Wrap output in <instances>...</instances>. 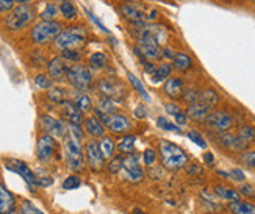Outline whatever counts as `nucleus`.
I'll return each mask as SVG.
<instances>
[{
  "mask_svg": "<svg viewBox=\"0 0 255 214\" xmlns=\"http://www.w3.org/2000/svg\"><path fill=\"white\" fill-rule=\"evenodd\" d=\"M82 138L83 131L77 123H69L68 134L64 136V158L66 164L74 172L83 171L85 160H83V149H82Z\"/></svg>",
  "mask_w": 255,
  "mask_h": 214,
  "instance_id": "1",
  "label": "nucleus"
},
{
  "mask_svg": "<svg viewBox=\"0 0 255 214\" xmlns=\"http://www.w3.org/2000/svg\"><path fill=\"white\" fill-rule=\"evenodd\" d=\"M160 156L163 167L168 169V171H180L190 163V158L183 152V149L169 141L160 142Z\"/></svg>",
  "mask_w": 255,
  "mask_h": 214,
  "instance_id": "2",
  "label": "nucleus"
},
{
  "mask_svg": "<svg viewBox=\"0 0 255 214\" xmlns=\"http://www.w3.org/2000/svg\"><path fill=\"white\" fill-rule=\"evenodd\" d=\"M86 31L82 27H72L61 31L60 35L55 38V47L60 52L61 50H68V49H79L80 46L86 42Z\"/></svg>",
  "mask_w": 255,
  "mask_h": 214,
  "instance_id": "3",
  "label": "nucleus"
},
{
  "mask_svg": "<svg viewBox=\"0 0 255 214\" xmlns=\"http://www.w3.org/2000/svg\"><path fill=\"white\" fill-rule=\"evenodd\" d=\"M36 17L35 8L28 5H19L9 11V14L5 20V24L9 30H22L28 27Z\"/></svg>",
  "mask_w": 255,
  "mask_h": 214,
  "instance_id": "4",
  "label": "nucleus"
},
{
  "mask_svg": "<svg viewBox=\"0 0 255 214\" xmlns=\"http://www.w3.org/2000/svg\"><path fill=\"white\" fill-rule=\"evenodd\" d=\"M61 33V25L55 20H41L30 30V38L36 44H47L52 39L55 41Z\"/></svg>",
  "mask_w": 255,
  "mask_h": 214,
  "instance_id": "5",
  "label": "nucleus"
},
{
  "mask_svg": "<svg viewBox=\"0 0 255 214\" xmlns=\"http://www.w3.org/2000/svg\"><path fill=\"white\" fill-rule=\"evenodd\" d=\"M68 80L79 91H88L93 85V72L90 67L83 64H74L69 67Z\"/></svg>",
  "mask_w": 255,
  "mask_h": 214,
  "instance_id": "6",
  "label": "nucleus"
},
{
  "mask_svg": "<svg viewBox=\"0 0 255 214\" xmlns=\"http://www.w3.org/2000/svg\"><path fill=\"white\" fill-rule=\"evenodd\" d=\"M97 119L115 134H126L131 128L130 120L124 114H119V112H113V114H102V116H97Z\"/></svg>",
  "mask_w": 255,
  "mask_h": 214,
  "instance_id": "7",
  "label": "nucleus"
},
{
  "mask_svg": "<svg viewBox=\"0 0 255 214\" xmlns=\"http://www.w3.org/2000/svg\"><path fill=\"white\" fill-rule=\"evenodd\" d=\"M204 122L207 123V127H210V128L218 131V133H226L235 125V119L232 117L227 111H213V112H210Z\"/></svg>",
  "mask_w": 255,
  "mask_h": 214,
  "instance_id": "8",
  "label": "nucleus"
},
{
  "mask_svg": "<svg viewBox=\"0 0 255 214\" xmlns=\"http://www.w3.org/2000/svg\"><path fill=\"white\" fill-rule=\"evenodd\" d=\"M5 166H6V169H9V171L19 174L22 178H24V182L27 183V186L30 188L31 193H35L36 188H38V178L35 177V174L31 172V169L24 161H20V160H8Z\"/></svg>",
  "mask_w": 255,
  "mask_h": 214,
  "instance_id": "9",
  "label": "nucleus"
},
{
  "mask_svg": "<svg viewBox=\"0 0 255 214\" xmlns=\"http://www.w3.org/2000/svg\"><path fill=\"white\" fill-rule=\"evenodd\" d=\"M136 53L144 56L146 60L155 61L158 60V56H161V49H160V42H157L152 38H139L136 42Z\"/></svg>",
  "mask_w": 255,
  "mask_h": 214,
  "instance_id": "10",
  "label": "nucleus"
},
{
  "mask_svg": "<svg viewBox=\"0 0 255 214\" xmlns=\"http://www.w3.org/2000/svg\"><path fill=\"white\" fill-rule=\"evenodd\" d=\"M85 156H86V163L91 167V171L99 172L104 167L105 158L101 152V147H99V142L96 141H90L85 145Z\"/></svg>",
  "mask_w": 255,
  "mask_h": 214,
  "instance_id": "11",
  "label": "nucleus"
},
{
  "mask_svg": "<svg viewBox=\"0 0 255 214\" xmlns=\"http://www.w3.org/2000/svg\"><path fill=\"white\" fill-rule=\"evenodd\" d=\"M57 152V141L50 134H42L36 144V156L41 161H49Z\"/></svg>",
  "mask_w": 255,
  "mask_h": 214,
  "instance_id": "12",
  "label": "nucleus"
},
{
  "mask_svg": "<svg viewBox=\"0 0 255 214\" xmlns=\"http://www.w3.org/2000/svg\"><path fill=\"white\" fill-rule=\"evenodd\" d=\"M41 128L46 131V134H50L53 138H64L68 133V127H64V123L55 117L50 116H42L39 119Z\"/></svg>",
  "mask_w": 255,
  "mask_h": 214,
  "instance_id": "13",
  "label": "nucleus"
},
{
  "mask_svg": "<svg viewBox=\"0 0 255 214\" xmlns=\"http://www.w3.org/2000/svg\"><path fill=\"white\" fill-rule=\"evenodd\" d=\"M123 171L126 174V178H128L130 182H139V180L144 177V172L141 166L138 164V158L135 155H127L124 158V167Z\"/></svg>",
  "mask_w": 255,
  "mask_h": 214,
  "instance_id": "14",
  "label": "nucleus"
},
{
  "mask_svg": "<svg viewBox=\"0 0 255 214\" xmlns=\"http://www.w3.org/2000/svg\"><path fill=\"white\" fill-rule=\"evenodd\" d=\"M47 71H49V75L53 78V80H61V78L68 77V72H69V66H68V61L61 56H55L52 58L47 64Z\"/></svg>",
  "mask_w": 255,
  "mask_h": 214,
  "instance_id": "15",
  "label": "nucleus"
},
{
  "mask_svg": "<svg viewBox=\"0 0 255 214\" xmlns=\"http://www.w3.org/2000/svg\"><path fill=\"white\" fill-rule=\"evenodd\" d=\"M219 142L224 149L232 150V152H245L249 147V145L243 142L237 134H232L229 131L219 133Z\"/></svg>",
  "mask_w": 255,
  "mask_h": 214,
  "instance_id": "16",
  "label": "nucleus"
},
{
  "mask_svg": "<svg viewBox=\"0 0 255 214\" xmlns=\"http://www.w3.org/2000/svg\"><path fill=\"white\" fill-rule=\"evenodd\" d=\"M99 91L104 94V97H108L112 100H119L124 96V88L113 80H102L99 82Z\"/></svg>",
  "mask_w": 255,
  "mask_h": 214,
  "instance_id": "17",
  "label": "nucleus"
},
{
  "mask_svg": "<svg viewBox=\"0 0 255 214\" xmlns=\"http://www.w3.org/2000/svg\"><path fill=\"white\" fill-rule=\"evenodd\" d=\"M121 13H123V16L133 25H139V24H144V22H147L146 13L130 3H126L121 6Z\"/></svg>",
  "mask_w": 255,
  "mask_h": 214,
  "instance_id": "18",
  "label": "nucleus"
},
{
  "mask_svg": "<svg viewBox=\"0 0 255 214\" xmlns=\"http://www.w3.org/2000/svg\"><path fill=\"white\" fill-rule=\"evenodd\" d=\"M164 94L177 100V99H182L183 97V93H185V85H183V80L182 78H177V77H171L166 80L164 83Z\"/></svg>",
  "mask_w": 255,
  "mask_h": 214,
  "instance_id": "19",
  "label": "nucleus"
},
{
  "mask_svg": "<svg viewBox=\"0 0 255 214\" xmlns=\"http://www.w3.org/2000/svg\"><path fill=\"white\" fill-rule=\"evenodd\" d=\"M210 112H212V108L208 105H205L204 102H196V104L188 105L186 116L193 119L194 122H204Z\"/></svg>",
  "mask_w": 255,
  "mask_h": 214,
  "instance_id": "20",
  "label": "nucleus"
},
{
  "mask_svg": "<svg viewBox=\"0 0 255 214\" xmlns=\"http://www.w3.org/2000/svg\"><path fill=\"white\" fill-rule=\"evenodd\" d=\"M16 210V199L0 183V214H11Z\"/></svg>",
  "mask_w": 255,
  "mask_h": 214,
  "instance_id": "21",
  "label": "nucleus"
},
{
  "mask_svg": "<svg viewBox=\"0 0 255 214\" xmlns=\"http://www.w3.org/2000/svg\"><path fill=\"white\" fill-rule=\"evenodd\" d=\"M61 107V111H63V114L68 117L69 123H77V125H80V123L83 122V114H82V111L75 107L74 102H69V100H64V102L60 104Z\"/></svg>",
  "mask_w": 255,
  "mask_h": 214,
  "instance_id": "22",
  "label": "nucleus"
},
{
  "mask_svg": "<svg viewBox=\"0 0 255 214\" xmlns=\"http://www.w3.org/2000/svg\"><path fill=\"white\" fill-rule=\"evenodd\" d=\"M85 130L91 138H102L105 133V125L97 117H88L85 120Z\"/></svg>",
  "mask_w": 255,
  "mask_h": 214,
  "instance_id": "23",
  "label": "nucleus"
},
{
  "mask_svg": "<svg viewBox=\"0 0 255 214\" xmlns=\"http://www.w3.org/2000/svg\"><path fill=\"white\" fill-rule=\"evenodd\" d=\"M215 194L221 199V200H226V202H238L241 200V194L240 191L234 189V188H229V186H215Z\"/></svg>",
  "mask_w": 255,
  "mask_h": 214,
  "instance_id": "24",
  "label": "nucleus"
},
{
  "mask_svg": "<svg viewBox=\"0 0 255 214\" xmlns=\"http://www.w3.org/2000/svg\"><path fill=\"white\" fill-rule=\"evenodd\" d=\"M193 66V60L190 58V55H186L185 52H179L175 53L174 60H172V67L180 72H185L188 69H191Z\"/></svg>",
  "mask_w": 255,
  "mask_h": 214,
  "instance_id": "25",
  "label": "nucleus"
},
{
  "mask_svg": "<svg viewBox=\"0 0 255 214\" xmlns=\"http://www.w3.org/2000/svg\"><path fill=\"white\" fill-rule=\"evenodd\" d=\"M229 210L232 214H255V205L251 204V202H230L229 204Z\"/></svg>",
  "mask_w": 255,
  "mask_h": 214,
  "instance_id": "26",
  "label": "nucleus"
},
{
  "mask_svg": "<svg viewBox=\"0 0 255 214\" xmlns=\"http://www.w3.org/2000/svg\"><path fill=\"white\" fill-rule=\"evenodd\" d=\"M99 147H101V152L104 155L105 160H112L115 156V152H116V145L113 142L112 138L108 136H102L101 141H99Z\"/></svg>",
  "mask_w": 255,
  "mask_h": 214,
  "instance_id": "27",
  "label": "nucleus"
},
{
  "mask_svg": "<svg viewBox=\"0 0 255 214\" xmlns=\"http://www.w3.org/2000/svg\"><path fill=\"white\" fill-rule=\"evenodd\" d=\"M135 142H136V136H133V134H126V136L121 139V142L118 144L119 153H126V155L133 153V149H135Z\"/></svg>",
  "mask_w": 255,
  "mask_h": 214,
  "instance_id": "28",
  "label": "nucleus"
},
{
  "mask_svg": "<svg viewBox=\"0 0 255 214\" xmlns=\"http://www.w3.org/2000/svg\"><path fill=\"white\" fill-rule=\"evenodd\" d=\"M201 102H204L210 108H213L221 102V97L215 89H204V91L201 93Z\"/></svg>",
  "mask_w": 255,
  "mask_h": 214,
  "instance_id": "29",
  "label": "nucleus"
},
{
  "mask_svg": "<svg viewBox=\"0 0 255 214\" xmlns=\"http://www.w3.org/2000/svg\"><path fill=\"white\" fill-rule=\"evenodd\" d=\"M237 136L248 145H251V142L255 141V127L252 125H241L237 131Z\"/></svg>",
  "mask_w": 255,
  "mask_h": 214,
  "instance_id": "30",
  "label": "nucleus"
},
{
  "mask_svg": "<svg viewBox=\"0 0 255 214\" xmlns=\"http://www.w3.org/2000/svg\"><path fill=\"white\" fill-rule=\"evenodd\" d=\"M107 64H108V58H107V55L102 52H96L90 56V66H91L93 71H101Z\"/></svg>",
  "mask_w": 255,
  "mask_h": 214,
  "instance_id": "31",
  "label": "nucleus"
},
{
  "mask_svg": "<svg viewBox=\"0 0 255 214\" xmlns=\"http://www.w3.org/2000/svg\"><path fill=\"white\" fill-rule=\"evenodd\" d=\"M171 74H172V66L168 64V63H163L157 67V71H155L153 74V83H160L163 80H168V78H171Z\"/></svg>",
  "mask_w": 255,
  "mask_h": 214,
  "instance_id": "32",
  "label": "nucleus"
},
{
  "mask_svg": "<svg viewBox=\"0 0 255 214\" xmlns=\"http://www.w3.org/2000/svg\"><path fill=\"white\" fill-rule=\"evenodd\" d=\"M60 13L63 14L64 19L72 20L77 17V8L72 3V0H63L61 5H60Z\"/></svg>",
  "mask_w": 255,
  "mask_h": 214,
  "instance_id": "33",
  "label": "nucleus"
},
{
  "mask_svg": "<svg viewBox=\"0 0 255 214\" xmlns=\"http://www.w3.org/2000/svg\"><path fill=\"white\" fill-rule=\"evenodd\" d=\"M115 109H116V105L113 104V100L108 99V97H104L101 100V104L96 107L97 116H101V114H113Z\"/></svg>",
  "mask_w": 255,
  "mask_h": 214,
  "instance_id": "34",
  "label": "nucleus"
},
{
  "mask_svg": "<svg viewBox=\"0 0 255 214\" xmlns=\"http://www.w3.org/2000/svg\"><path fill=\"white\" fill-rule=\"evenodd\" d=\"M127 77H128V80H130V83H131L133 89H136V93H138L144 100H147V102H150V96H149V93L146 91V89H144L142 83L138 80V77H136V75H133L131 72H128V74H127Z\"/></svg>",
  "mask_w": 255,
  "mask_h": 214,
  "instance_id": "35",
  "label": "nucleus"
},
{
  "mask_svg": "<svg viewBox=\"0 0 255 214\" xmlns=\"http://www.w3.org/2000/svg\"><path fill=\"white\" fill-rule=\"evenodd\" d=\"M201 89H197V88H188L185 89V93H183V100L188 104V105H191V104H196V102H201Z\"/></svg>",
  "mask_w": 255,
  "mask_h": 214,
  "instance_id": "36",
  "label": "nucleus"
},
{
  "mask_svg": "<svg viewBox=\"0 0 255 214\" xmlns=\"http://www.w3.org/2000/svg\"><path fill=\"white\" fill-rule=\"evenodd\" d=\"M74 104L75 107L79 108L82 112H88L91 108H93V102H91V99L88 97L86 94H80V96H77L75 100H74Z\"/></svg>",
  "mask_w": 255,
  "mask_h": 214,
  "instance_id": "37",
  "label": "nucleus"
},
{
  "mask_svg": "<svg viewBox=\"0 0 255 214\" xmlns=\"http://www.w3.org/2000/svg\"><path fill=\"white\" fill-rule=\"evenodd\" d=\"M124 167V156L123 155H115L108 163V172L110 174H119Z\"/></svg>",
  "mask_w": 255,
  "mask_h": 214,
  "instance_id": "38",
  "label": "nucleus"
},
{
  "mask_svg": "<svg viewBox=\"0 0 255 214\" xmlns=\"http://www.w3.org/2000/svg\"><path fill=\"white\" fill-rule=\"evenodd\" d=\"M157 125L161 128V130H164V131H171V133H182V128L177 125V123H172V122H169L166 117H158L157 119Z\"/></svg>",
  "mask_w": 255,
  "mask_h": 214,
  "instance_id": "39",
  "label": "nucleus"
},
{
  "mask_svg": "<svg viewBox=\"0 0 255 214\" xmlns=\"http://www.w3.org/2000/svg\"><path fill=\"white\" fill-rule=\"evenodd\" d=\"M58 11H60V8H58L57 5L47 3V5H46V8L42 9V13L39 14V17H41V20H52L55 16L58 14Z\"/></svg>",
  "mask_w": 255,
  "mask_h": 214,
  "instance_id": "40",
  "label": "nucleus"
},
{
  "mask_svg": "<svg viewBox=\"0 0 255 214\" xmlns=\"http://www.w3.org/2000/svg\"><path fill=\"white\" fill-rule=\"evenodd\" d=\"M47 97H49V100H52V102H55V104H61V102H64L66 93H64L63 88H52V89H49Z\"/></svg>",
  "mask_w": 255,
  "mask_h": 214,
  "instance_id": "41",
  "label": "nucleus"
},
{
  "mask_svg": "<svg viewBox=\"0 0 255 214\" xmlns=\"http://www.w3.org/2000/svg\"><path fill=\"white\" fill-rule=\"evenodd\" d=\"M82 185V180L77 177V175H69L68 178L63 182V189L66 191H72V189H77V188H80Z\"/></svg>",
  "mask_w": 255,
  "mask_h": 214,
  "instance_id": "42",
  "label": "nucleus"
},
{
  "mask_svg": "<svg viewBox=\"0 0 255 214\" xmlns=\"http://www.w3.org/2000/svg\"><path fill=\"white\" fill-rule=\"evenodd\" d=\"M188 139H191L196 145H199L201 149H205L207 147V142H205V139H204V136L199 131H196V130H190L188 131Z\"/></svg>",
  "mask_w": 255,
  "mask_h": 214,
  "instance_id": "43",
  "label": "nucleus"
},
{
  "mask_svg": "<svg viewBox=\"0 0 255 214\" xmlns=\"http://www.w3.org/2000/svg\"><path fill=\"white\" fill-rule=\"evenodd\" d=\"M61 58L66 61H80L82 53L77 49H68V50H61Z\"/></svg>",
  "mask_w": 255,
  "mask_h": 214,
  "instance_id": "44",
  "label": "nucleus"
},
{
  "mask_svg": "<svg viewBox=\"0 0 255 214\" xmlns=\"http://www.w3.org/2000/svg\"><path fill=\"white\" fill-rule=\"evenodd\" d=\"M35 85L39 88V89H49L52 88V78L44 75V74H39L35 77Z\"/></svg>",
  "mask_w": 255,
  "mask_h": 214,
  "instance_id": "45",
  "label": "nucleus"
},
{
  "mask_svg": "<svg viewBox=\"0 0 255 214\" xmlns=\"http://www.w3.org/2000/svg\"><path fill=\"white\" fill-rule=\"evenodd\" d=\"M20 211L24 213V214H44L41 210H38V208H36L35 205H33L31 202H28V200H24V202H22Z\"/></svg>",
  "mask_w": 255,
  "mask_h": 214,
  "instance_id": "46",
  "label": "nucleus"
},
{
  "mask_svg": "<svg viewBox=\"0 0 255 214\" xmlns=\"http://www.w3.org/2000/svg\"><path fill=\"white\" fill-rule=\"evenodd\" d=\"M142 160L146 166H153L155 161H157V153H155L152 149H146L142 153Z\"/></svg>",
  "mask_w": 255,
  "mask_h": 214,
  "instance_id": "47",
  "label": "nucleus"
},
{
  "mask_svg": "<svg viewBox=\"0 0 255 214\" xmlns=\"http://www.w3.org/2000/svg\"><path fill=\"white\" fill-rule=\"evenodd\" d=\"M241 163L246 164L249 169H255V150L254 152H246L241 156Z\"/></svg>",
  "mask_w": 255,
  "mask_h": 214,
  "instance_id": "48",
  "label": "nucleus"
},
{
  "mask_svg": "<svg viewBox=\"0 0 255 214\" xmlns=\"http://www.w3.org/2000/svg\"><path fill=\"white\" fill-rule=\"evenodd\" d=\"M230 178H232V180H235V182L243 183V182L246 180V175H245V172L241 171V169L235 167V169H232V171H230Z\"/></svg>",
  "mask_w": 255,
  "mask_h": 214,
  "instance_id": "49",
  "label": "nucleus"
},
{
  "mask_svg": "<svg viewBox=\"0 0 255 214\" xmlns=\"http://www.w3.org/2000/svg\"><path fill=\"white\" fill-rule=\"evenodd\" d=\"M240 194L246 196V197H251V199H255V188L251 186V185H243L240 188Z\"/></svg>",
  "mask_w": 255,
  "mask_h": 214,
  "instance_id": "50",
  "label": "nucleus"
},
{
  "mask_svg": "<svg viewBox=\"0 0 255 214\" xmlns=\"http://www.w3.org/2000/svg\"><path fill=\"white\" fill-rule=\"evenodd\" d=\"M85 13L88 14V17H90V19L93 20V24H96V25H97L99 28H101L102 31L108 33V28H107V27H105V25L102 24V22H101V19H99V17H96V16H94V14L91 13V11H88V9H85Z\"/></svg>",
  "mask_w": 255,
  "mask_h": 214,
  "instance_id": "51",
  "label": "nucleus"
},
{
  "mask_svg": "<svg viewBox=\"0 0 255 214\" xmlns=\"http://www.w3.org/2000/svg\"><path fill=\"white\" fill-rule=\"evenodd\" d=\"M14 8V0H0V13H6Z\"/></svg>",
  "mask_w": 255,
  "mask_h": 214,
  "instance_id": "52",
  "label": "nucleus"
},
{
  "mask_svg": "<svg viewBox=\"0 0 255 214\" xmlns=\"http://www.w3.org/2000/svg\"><path fill=\"white\" fill-rule=\"evenodd\" d=\"M174 119H175L177 125H179V127H183V125H186V122H188L186 111H180V112H177V114L174 116Z\"/></svg>",
  "mask_w": 255,
  "mask_h": 214,
  "instance_id": "53",
  "label": "nucleus"
},
{
  "mask_svg": "<svg viewBox=\"0 0 255 214\" xmlns=\"http://www.w3.org/2000/svg\"><path fill=\"white\" fill-rule=\"evenodd\" d=\"M164 109H166V112H168V114H172V116H175L177 112H180L182 109H180V107H177L175 104H166L164 105Z\"/></svg>",
  "mask_w": 255,
  "mask_h": 214,
  "instance_id": "54",
  "label": "nucleus"
},
{
  "mask_svg": "<svg viewBox=\"0 0 255 214\" xmlns=\"http://www.w3.org/2000/svg\"><path fill=\"white\" fill-rule=\"evenodd\" d=\"M133 114L136 116V119H146L147 117V111L144 107H138V108H135V112H133Z\"/></svg>",
  "mask_w": 255,
  "mask_h": 214,
  "instance_id": "55",
  "label": "nucleus"
},
{
  "mask_svg": "<svg viewBox=\"0 0 255 214\" xmlns=\"http://www.w3.org/2000/svg\"><path fill=\"white\" fill-rule=\"evenodd\" d=\"M161 56H164L166 60H174L175 53H174V50H172L171 47H164V49L161 50Z\"/></svg>",
  "mask_w": 255,
  "mask_h": 214,
  "instance_id": "56",
  "label": "nucleus"
},
{
  "mask_svg": "<svg viewBox=\"0 0 255 214\" xmlns=\"http://www.w3.org/2000/svg\"><path fill=\"white\" fill-rule=\"evenodd\" d=\"M204 161H205V164H210V166H212V164L215 163V156H213V153H212V152H205V153H204Z\"/></svg>",
  "mask_w": 255,
  "mask_h": 214,
  "instance_id": "57",
  "label": "nucleus"
},
{
  "mask_svg": "<svg viewBox=\"0 0 255 214\" xmlns=\"http://www.w3.org/2000/svg\"><path fill=\"white\" fill-rule=\"evenodd\" d=\"M50 185H52V178H38V186L46 188V186H50Z\"/></svg>",
  "mask_w": 255,
  "mask_h": 214,
  "instance_id": "58",
  "label": "nucleus"
},
{
  "mask_svg": "<svg viewBox=\"0 0 255 214\" xmlns=\"http://www.w3.org/2000/svg\"><path fill=\"white\" fill-rule=\"evenodd\" d=\"M144 71H146L147 74H155V71H157V67H155L153 63H146V64H144Z\"/></svg>",
  "mask_w": 255,
  "mask_h": 214,
  "instance_id": "59",
  "label": "nucleus"
},
{
  "mask_svg": "<svg viewBox=\"0 0 255 214\" xmlns=\"http://www.w3.org/2000/svg\"><path fill=\"white\" fill-rule=\"evenodd\" d=\"M188 174H202V167L191 164L190 167H188Z\"/></svg>",
  "mask_w": 255,
  "mask_h": 214,
  "instance_id": "60",
  "label": "nucleus"
},
{
  "mask_svg": "<svg viewBox=\"0 0 255 214\" xmlns=\"http://www.w3.org/2000/svg\"><path fill=\"white\" fill-rule=\"evenodd\" d=\"M218 175H223L224 178H230V172H224V171H216Z\"/></svg>",
  "mask_w": 255,
  "mask_h": 214,
  "instance_id": "61",
  "label": "nucleus"
},
{
  "mask_svg": "<svg viewBox=\"0 0 255 214\" xmlns=\"http://www.w3.org/2000/svg\"><path fill=\"white\" fill-rule=\"evenodd\" d=\"M133 213H136V214H144L141 210H138V208H135V210H133Z\"/></svg>",
  "mask_w": 255,
  "mask_h": 214,
  "instance_id": "62",
  "label": "nucleus"
},
{
  "mask_svg": "<svg viewBox=\"0 0 255 214\" xmlns=\"http://www.w3.org/2000/svg\"><path fill=\"white\" fill-rule=\"evenodd\" d=\"M14 2H19V3H25V2H30V0H14Z\"/></svg>",
  "mask_w": 255,
  "mask_h": 214,
  "instance_id": "63",
  "label": "nucleus"
},
{
  "mask_svg": "<svg viewBox=\"0 0 255 214\" xmlns=\"http://www.w3.org/2000/svg\"><path fill=\"white\" fill-rule=\"evenodd\" d=\"M11 214H24L22 211H14V213H11Z\"/></svg>",
  "mask_w": 255,
  "mask_h": 214,
  "instance_id": "64",
  "label": "nucleus"
}]
</instances>
